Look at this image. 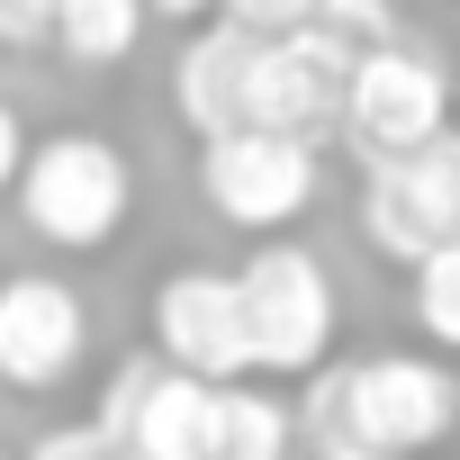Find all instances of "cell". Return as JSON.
Masks as SVG:
<instances>
[{
    "instance_id": "cell-15",
    "label": "cell",
    "mask_w": 460,
    "mask_h": 460,
    "mask_svg": "<svg viewBox=\"0 0 460 460\" xmlns=\"http://www.w3.org/2000/svg\"><path fill=\"white\" fill-rule=\"evenodd\" d=\"M307 28H325L343 55H379V46H397V37H406L397 0H316V19H307Z\"/></svg>"
},
{
    "instance_id": "cell-17",
    "label": "cell",
    "mask_w": 460,
    "mask_h": 460,
    "mask_svg": "<svg viewBox=\"0 0 460 460\" xmlns=\"http://www.w3.org/2000/svg\"><path fill=\"white\" fill-rule=\"evenodd\" d=\"M28 460H118V451H109L91 424H55V433H37V442H28Z\"/></svg>"
},
{
    "instance_id": "cell-8",
    "label": "cell",
    "mask_w": 460,
    "mask_h": 460,
    "mask_svg": "<svg viewBox=\"0 0 460 460\" xmlns=\"http://www.w3.org/2000/svg\"><path fill=\"white\" fill-rule=\"evenodd\" d=\"M82 352H91V307L73 280H55V271L0 280V388L46 397L82 370Z\"/></svg>"
},
{
    "instance_id": "cell-16",
    "label": "cell",
    "mask_w": 460,
    "mask_h": 460,
    "mask_svg": "<svg viewBox=\"0 0 460 460\" xmlns=\"http://www.w3.org/2000/svg\"><path fill=\"white\" fill-rule=\"evenodd\" d=\"M208 19L244 28V37H289V28L316 19V0H208Z\"/></svg>"
},
{
    "instance_id": "cell-2",
    "label": "cell",
    "mask_w": 460,
    "mask_h": 460,
    "mask_svg": "<svg viewBox=\"0 0 460 460\" xmlns=\"http://www.w3.org/2000/svg\"><path fill=\"white\" fill-rule=\"evenodd\" d=\"M10 199H19L37 244H55V253H109L127 208H136V172H127V154L109 136L64 127V136H28V163H19Z\"/></svg>"
},
{
    "instance_id": "cell-20",
    "label": "cell",
    "mask_w": 460,
    "mask_h": 460,
    "mask_svg": "<svg viewBox=\"0 0 460 460\" xmlns=\"http://www.w3.org/2000/svg\"><path fill=\"white\" fill-rule=\"evenodd\" d=\"M136 10H145V19H181V28H199L208 0H136Z\"/></svg>"
},
{
    "instance_id": "cell-7",
    "label": "cell",
    "mask_w": 460,
    "mask_h": 460,
    "mask_svg": "<svg viewBox=\"0 0 460 460\" xmlns=\"http://www.w3.org/2000/svg\"><path fill=\"white\" fill-rule=\"evenodd\" d=\"M154 361H163L172 379H199V388H235V379H253L235 271L181 262V271L154 289Z\"/></svg>"
},
{
    "instance_id": "cell-11",
    "label": "cell",
    "mask_w": 460,
    "mask_h": 460,
    "mask_svg": "<svg viewBox=\"0 0 460 460\" xmlns=\"http://www.w3.org/2000/svg\"><path fill=\"white\" fill-rule=\"evenodd\" d=\"M118 460H217V388L154 370L136 424L118 433Z\"/></svg>"
},
{
    "instance_id": "cell-14",
    "label": "cell",
    "mask_w": 460,
    "mask_h": 460,
    "mask_svg": "<svg viewBox=\"0 0 460 460\" xmlns=\"http://www.w3.org/2000/svg\"><path fill=\"white\" fill-rule=\"evenodd\" d=\"M406 316L433 352H460V244H442L406 271Z\"/></svg>"
},
{
    "instance_id": "cell-19",
    "label": "cell",
    "mask_w": 460,
    "mask_h": 460,
    "mask_svg": "<svg viewBox=\"0 0 460 460\" xmlns=\"http://www.w3.org/2000/svg\"><path fill=\"white\" fill-rule=\"evenodd\" d=\"M19 163H28V118L0 100V199H10V181H19Z\"/></svg>"
},
{
    "instance_id": "cell-9",
    "label": "cell",
    "mask_w": 460,
    "mask_h": 460,
    "mask_svg": "<svg viewBox=\"0 0 460 460\" xmlns=\"http://www.w3.org/2000/svg\"><path fill=\"white\" fill-rule=\"evenodd\" d=\"M343 73H352V55H343L325 28L262 37L244 127H262V136H298V145H316V154H325V136H334V118H343Z\"/></svg>"
},
{
    "instance_id": "cell-21",
    "label": "cell",
    "mask_w": 460,
    "mask_h": 460,
    "mask_svg": "<svg viewBox=\"0 0 460 460\" xmlns=\"http://www.w3.org/2000/svg\"><path fill=\"white\" fill-rule=\"evenodd\" d=\"M316 460H379V451H343V442H334V451H316Z\"/></svg>"
},
{
    "instance_id": "cell-10",
    "label": "cell",
    "mask_w": 460,
    "mask_h": 460,
    "mask_svg": "<svg viewBox=\"0 0 460 460\" xmlns=\"http://www.w3.org/2000/svg\"><path fill=\"white\" fill-rule=\"evenodd\" d=\"M253 55H262V37L226 28V19H199V28L181 37V55H172V109H181V127H190L199 145L244 127V100H253Z\"/></svg>"
},
{
    "instance_id": "cell-5",
    "label": "cell",
    "mask_w": 460,
    "mask_h": 460,
    "mask_svg": "<svg viewBox=\"0 0 460 460\" xmlns=\"http://www.w3.org/2000/svg\"><path fill=\"white\" fill-rule=\"evenodd\" d=\"M325 190V154L298 145V136H262V127H235V136H208L199 145V199L235 226V235L271 244L316 208Z\"/></svg>"
},
{
    "instance_id": "cell-22",
    "label": "cell",
    "mask_w": 460,
    "mask_h": 460,
    "mask_svg": "<svg viewBox=\"0 0 460 460\" xmlns=\"http://www.w3.org/2000/svg\"><path fill=\"white\" fill-rule=\"evenodd\" d=\"M0 460H10V451H0Z\"/></svg>"
},
{
    "instance_id": "cell-18",
    "label": "cell",
    "mask_w": 460,
    "mask_h": 460,
    "mask_svg": "<svg viewBox=\"0 0 460 460\" xmlns=\"http://www.w3.org/2000/svg\"><path fill=\"white\" fill-rule=\"evenodd\" d=\"M55 0H0V46H46Z\"/></svg>"
},
{
    "instance_id": "cell-6",
    "label": "cell",
    "mask_w": 460,
    "mask_h": 460,
    "mask_svg": "<svg viewBox=\"0 0 460 460\" xmlns=\"http://www.w3.org/2000/svg\"><path fill=\"white\" fill-rule=\"evenodd\" d=\"M361 235L370 253H388L397 271H415L424 253L460 244V127H442L424 154L379 163L361 181Z\"/></svg>"
},
{
    "instance_id": "cell-13",
    "label": "cell",
    "mask_w": 460,
    "mask_h": 460,
    "mask_svg": "<svg viewBox=\"0 0 460 460\" xmlns=\"http://www.w3.org/2000/svg\"><path fill=\"white\" fill-rule=\"evenodd\" d=\"M298 451V415L289 397L235 379V388H217V460H289Z\"/></svg>"
},
{
    "instance_id": "cell-4",
    "label": "cell",
    "mask_w": 460,
    "mask_h": 460,
    "mask_svg": "<svg viewBox=\"0 0 460 460\" xmlns=\"http://www.w3.org/2000/svg\"><path fill=\"white\" fill-rule=\"evenodd\" d=\"M442 127H451V73H442V55H433V46L397 37V46H379V55H352L334 136H343L370 172H379V163L424 154Z\"/></svg>"
},
{
    "instance_id": "cell-1",
    "label": "cell",
    "mask_w": 460,
    "mask_h": 460,
    "mask_svg": "<svg viewBox=\"0 0 460 460\" xmlns=\"http://www.w3.org/2000/svg\"><path fill=\"white\" fill-rule=\"evenodd\" d=\"M316 451H379V460H424L460 433V370L433 352H370L343 370L307 379V406H289Z\"/></svg>"
},
{
    "instance_id": "cell-12",
    "label": "cell",
    "mask_w": 460,
    "mask_h": 460,
    "mask_svg": "<svg viewBox=\"0 0 460 460\" xmlns=\"http://www.w3.org/2000/svg\"><path fill=\"white\" fill-rule=\"evenodd\" d=\"M136 37H145V10H136V0H55V19H46V46H55L64 64H82V73L127 64Z\"/></svg>"
},
{
    "instance_id": "cell-3",
    "label": "cell",
    "mask_w": 460,
    "mask_h": 460,
    "mask_svg": "<svg viewBox=\"0 0 460 460\" xmlns=\"http://www.w3.org/2000/svg\"><path fill=\"white\" fill-rule=\"evenodd\" d=\"M235 298H244V343H253V379H316L334 352V280L307 244L271 235L235 262Z\"/></svg>"
}]
</instances>
